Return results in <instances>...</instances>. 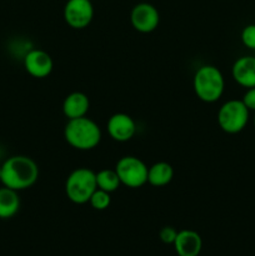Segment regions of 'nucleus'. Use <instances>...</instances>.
Here are the masks:
<instances>
[{
  "label": "nucleus",
  "instance_id": "nucleus-5",
  "mask_svg": "<svg viewBox=\"0 0 255 256\" xmlns=\"http://www.w3.org/2000/svg\"><path fill=\"white\" fill-rule=\"evenodd\" d=\"M250 110L242 99H230L222 104L216 114L218 125L226 134H239L246 128Z\"/></svg>",
  "mask_w": 255,
  "mask_h": 256
},
{
  "label": "nucleus",
  "instance_id": "nucleus-20",
  "mask_svg": "<svg viewBox=\"0 0 255 256\" xmlns=\"http://www.w3.org/2000/svg\"><path fill=\"white\" fill-rule=\"evenodd\" d=\"M242 102L245 104V106L250 110V112H255V88H250L246 89V92L242 95Z\"/></svg>",
  "mask_w": 255,
  "mask_h": 256
},
{
  "label": "nucleus",
  "instance_id": "nucleus-11",
  "mask_svg": "<svg viewBox=\"0 0 255 256\" xmlns=\"http://www.w3.org/2000/svg\"><path fill=\"white\" fill-rule=\"evenodd\" d=\"M232 76L244 89L255 88V55H242L232 66Z\"/></svg>",
  "mask_w": 255,
  "mask_h": 256
},
{
  "label": "nucleus",
  "instance_id": "nucleus-10",
  "mask_svg": "<svg viewBox=\"0 0 255 256\" xmlns=\"http://www.w3.org/2000/svg\"><path fill=\"white\" fill-rule=\"evenodd\" d=\"M106 130L114 142H126L136 134V122L129 114L115 112L108 120Z\"/></svg>",
  "mask_w": 255,
  "mask_h": 256
},
{
  "label": "nucleus",
  "instance_id": "nucleus-3",
  "mask_svg": "<svg viewBox=\"0 0 255 256\" xmlns=\"http://www.w3.org/2000/svg\"><path fill=\"white\" fill-rule=\"evenodd\" d=\"M192 89L198 99L212 104L222 99L225 92V78L215 65H202L192 76Z\"/></svg>",
  "mask_w": 255,
  "mask_h": 256
},
{
  "label": "nucleus",
  "instance_id": "nucleus-16",
  "mask_svg": "<svg viewBox=\"0 0 255 256\" xmlns=\"http://www.w3.org/2000/svg\"><path fill=\"white\" fill-rule=\"evenodd\" d=\"M96 186L108 192H114L122 186L115 169H102L96 172Z\"/></svg>",
  "mask_w": 255,
  "mask_h": 256
},
{
  "label": "nucleus",
  "instance_id": "nucleus-18",
  "mask_svg": "<svg viewBox=\"0 0 255 256\" xmlns=\"http://www.w3.org/2000/svg\"><path fill=\"white\" fill-rule=\"evenodd\" d=\"M240 39L245 48L255 52V24H249L242 28Z\"/></svg>",
  "mask_w": 255,
  "mask_h": 256
},
{
  "label": "nucleus",
  "instance_id": "nucleus-9",
  "mask_svg": "<svg viewBox=\"0 0 255 256\" xmlns=\"http://www.w3.org/2000/svg\"><path fill=\"white\" fill-rule=\"evenodd\" d=\"M22 62L28 74L36 79L48 78L54 69V60L52 55L42 49L29 50Z\"/></svg>",
  "mask_w": 255,
  "mask_h": 256
},
{
  "label": "nucleus",
  "instance_id": "nucleus-7",
  "mask_svg": "<svg viewBox=\"0 0 255 256\" xmlns=\"http://www.w3.org/2000/svg\"><path fill=\"white\" fill-rule=\"evenodd\" d=\"M64 20L70 28L76 30L85 29L94 18L92 0H68L64 6Z\"/></svg>",
  "mask_w": 255,
  "mask_h": 256
},
{
  "label": "nucleus",
  "instance_id": "nucleus-12",
  "mask_svg": "<svg viewBox=\"0 0 255 256\" xmlns=\"http://www.w3.org/2000/svg\"><path fill=\"white\" fill-rule=\"evenodd\" d=\"M172 246L178 256H199L202 249V239L195 230L182 229L178 232Z\"/></svg>",
  "mask_w": 255,
  "mask_h": 256
},
{
  "label": "nucleus",
  "instance_id": "nucleus-19",
  "mask_svg": "<svg viewBox=\"0 0 255 256\" xmlns=\"http://www.w3.org/2000/svg\"><path fill=\"white\" fill-rule=\"evenodd\" d=\"M178 235V230L172 226H164L159 232V238L164 244L172 245L175 242V238Z\"/></svg>",
  "mask_w": 255,
  "mask_h": 256
},
{
  "label": "nucleus",
  "instance_id": "nucleus-1",
  "mask_svg": "<svg viewBox=\"0 0 255 256\" xmlns=\"http://www.w3.org/2000/svg\"><path fill=\"white\" fill-rule=\"evenodd\" d=\"M39 179V166L32 158L12 155L2 164V184L16 192L26 190Z\"/></svg>",
  "mask_w": 255,
  "mask_h": 256
},
{
  "label": "nucleus",
  "instance_id": "nucleus-22",
  "mask_svg": "<svg viewBox=\"0 0 255 256\" xmlns=\"http://www.w3.org/2000/svg\"><path fill=\"white\" fill-rule=\"evenodd\" d=\"M254 128H255V114H254Z\"/></svg>",
  "mask_w": 255,
  "mask_h": 256
},
{
  "label": "nucleus",
  "instance_id": "nucleus-17",
  "mask_svg": "<svg viewBox=\"0 0 255 256\" xmlns=\"http://www.w3.org/2000/svg\"><path fill=\"white\" fill-rule=\"evenodd\" d=\"M88 204H90V206L94 210H98V212L106 210L112 204V194L102 189H96L92 192Z\"/></svg>",
  "mask_w": 255,
  "mask_h": 256
},
{
  "label": "nucleus",
  "instance_id": "nucleus-13",
  "mask_svg": "<svg viewBox=\"0 0 255 256\" xmlns=\"http://www.w3.org/2000/svg\"><path fill=\"white\" fill-rule=\"evenodd\" d=\"M62 114L68 120L86 116L90 109V100L85 92H72L62 102Z\"/></svg>",
  "mask_w": 255,
  "mask_h": 256
},
{
  "label": "nucleus",
  "instance_id": "nucleus-21",
  "mask_svg": "<svg viewBox=\"0 0 255 256\" xmlns=\"http://www.w3.org/2000/svg\"><path fill=\"white\" fill-rule=\"evenodd\" d=\"M0 182H2V165H0Z\"/></svg>",
  "mask_w": 255,
  "mask_h": 256
},
{
  "label": "nucleus",
  "instance_id": "nucleus-2",
  "mask_svg": "<svg viewBox=\"0 0 255 256\" xmlns=\"http://www.w3.org/2000/svg\"><path fill=\"white\" fill-rule=\"evenodd\" d=\"M65 142L80 152H89L100 144L102 138V129L88 116L70 119L64 126Z\"/></svg>",
  "mask_w": 255,
  "mask_h": 256
},
{
  "label": "nucleus",
  "instance_id": "nucleus-14",
  "mask_svg": "<svg viewBox=\"0 0 255 256\" xmlns=\"http://www.w3.org/2000/svg\"><path fill=\"white\" fill-rule=\"evenodd\" d=\"M22 200L19 192L10 188H0V219H12L19 212Z\"/></svg>",
  "mask_w": 255,
  "mask_h": 256
},
{
  "label": "nucleus",
  "instance_id": "nucleus-4",
  "mask_svg": "<svg viewBox=\"0 0 255 256\" xmlns=\"http://www.w3.org/2000/svg\"><path fill=\"white\" fill-rule=\"evenodd\" d=\"M96 189V172L85 166L72 170L65 182L66 198L76 205L88 204Z\"/></svg>",
  "mask_w": 255,
  "mask_h": 256
},
{
  "label": "nucleus",
  "instance_id": "nucleus-8",
  "mask_svg": "<svg viewBox=\"0 0 255 256\" xmlns=\"http://www.w3.org/2000/svg\"><path fill=\"white\" fill-rule=\"evenodd\" d=\"M130 22H132V26L142 34L152 32L159 26V10L149 2H139L132 9Z\"/></svg>",
  "mask_w": 255,
  "mask_h": 256
},
{
  "label": "nucleus",
  "instance_id": "nucleus-6",
  "mask_svg": "<svg viewBox=\"0 0 255 256\" xmlns=\"http://www.w3.org/2000/svg\"><path fill=\"white\" fill-rule=\"evenodd\" d=\"M148 166L140 158L125 155L116 162L115 172L120 182L130 189H139L148 182Z\"/></svg>",
  "mask_w": 255,
  "mask_h": 256
},
{
  "label": "nucleus",
  "instance_id": "nucleus-15",
  "mask_svg": "<svg viewBox=\"0 0 255 256\" xmlns=\"http://www.w3.org/2000/svg\"><path fill=\"white\" fill-rule=\"evenodd\" d=\"M174 179V168L166 162H158L148 169V184L155 188L166 186Z\"/></svg>",
  "mask_w": 255,
  "mask_h": 256
}]
</instances>
